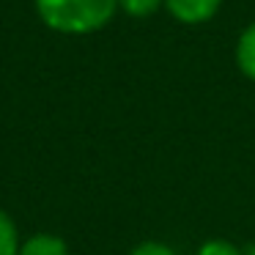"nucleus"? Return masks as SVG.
<instances>
[{
    "label": "nucleus",
    "instance_id": "nucleus-1",
    "mask_svg": "<svg viewBox=\"0 0 255 255\" xmlns=\"http://www.w3.org/2000/svg\"><path fill=\"white\" fill-rule=\"evenodd\" d=\"M44 28L61 36H91L113 22L118 0H33Z\"/></svg>",
    "mask_w": 255,
    "mask_h": 255
},
{
    "label": "nucleus",
    "instance_id": "nucleus-2",
    "mask_svg": "<svg viewBox=\"0 0 255 255\" xmlns=\"http://www.w3.org/2000/svg\"><path fill=\"white\" fill-rule=\"evenodd\" d=\"M165 8L178 25H203L217 17L222 0H165Z\"/></svg>",
    "mask_w": 255,
    "mask_h": 255
},
{
    "label": "nucleus",
    "instance_id": "nucleus-3",
    "mask_svg": "<svg viewBox=\"0 0 255 255\" xmlns=\"http://www.w3.org/2000/svg\"><path fill=\"white\" fill-rule=\"evenodd\" d=\"M19 255H69V244L58 233L41 231V233H33V236L22 239Z\"/></svg>",
    "mask_w": 255,
    "mask_h": 255
},
{
    "label": "nucleus",
    "instance_id": "nucleus-4",
    "mask_svg": "<svg viewBox=\"0 0 255 255\" xmlns=\"http://www.w3.org/2000/svg\"><path fill=\"white\" fill-rule=\"evenodd\" d=\"M236 66L250 83H255V19L239 33L236 41Z\"/></svg>",
    "mask_w": 255,
    "mask_h": 255
},
{
    "label": "nucleus",
    "instance_id": "nucleus-5",
    "mask_svg": "<svg viewBox=\"0 0 255 255\" xmlns=\"http://www.w3.org/2000/svg\"><path fill=\"white\" fill-rule=\"evenodd\" d=\"M19 228L14 222V217L0 206V255H19Z\"/></svg>",
    "mask_w": 255,
    "mask_h": 255
},
{
    "label": "nucleus",
    "instance_id": "nucleus-6",
    "mask_svg": "<svg viewBox=\"0 0 255 255\" xmlns=\"http://www.w3.org/2000/svg\"><path fill=\"white\" fill-rule=\"evenodd\" d=\"M162 6H165V0H118V8L132 19L154 17Z\"/></svg>",
    "mask_w": 255,
    "mask_h": 255
},
{
    "label": "nucleus",
    "instance_id": "nucleus-7",
    "mask_svg": "<svg viewBox=\"0 0 255 255\" xmlns=\"http://www.w3.org/2000/svg\"><path fill=\"white\" fill-rule=\"evenodd\" d=\"M195 255H244V250L228 239H209V242L200 244Z\"/></svg>",
    "mask_w": 255,
    "mask_h": 255
},
{
    "label": "nucleus",
    "instance_id": "nucleus-8",
    "mask_svg": "<svg viewBox=\"0 0 255 255\" xmlns=\"http://www.w3.org/2000/svg\"><path fill=\"white\" fill-rule=\"evenodd\" d=\"M127 255H176V250L165 242H156V239H148V242H140L129 250Z\"/></svg>",
    "mask_w": 255,
    "mask_h": 255
},
{
    "label": "nucleus",
    "instance_id": "nucleus-9",
    "mask_svg": "<svg viewBox=\"0 0 255 255\" xmlns=\"http://www.w3.org/2000/svg\"><path fill=\"white\" fill-rule=\"evenodd\" d=\"M244 255H255V244H250V247L244 250Z\"/></svg>",
    "mask_w": 255,
    "mask_h": 255
}]
</instances>
